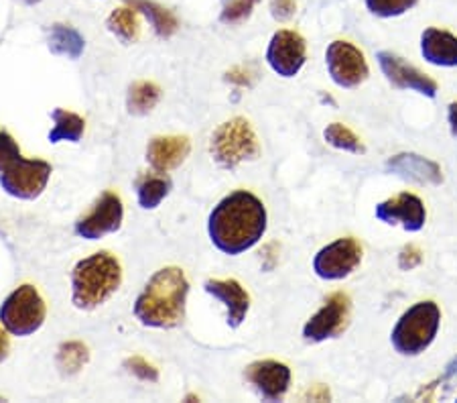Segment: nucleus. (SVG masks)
Returning a JSON list of instances; mask_svg holds the SVG:
<instances>
[{
  "mask_svg": "<svg viewBox=\"0 0 457 403\" xmlns=\"http://www.w3.org/2000/svg\"><path fill=\"white\" fill-rule=\"evenodd\" d=\"M205 291L226 306V316L230 328H238L246 320L250 310L248 291L236 280H210L205 281Z\"/></svg>",
  "mask_w": 457,
  "mask_h": 403,
  "instance_id": "17",
  "label": "nucleus"
},
{
  "mask_svg": "<svg viewBox=\"0 0 457 403\" xmlns=\"http://www.w3.org/2000/svg\"><path fill=\"white\" fill-rule=\"evenodd\" d=\"M376 62H378L382 73L390 84L399 90H411L421 94L425 98H435L439 92V84L433 78L427 76L415 65H411L399 57L393 51H378L376 54Z\"/></svg>",
  "mask_w": 457,
  "mask_h": 403,
  "instance_id": "11",
  "label": "nucleus"
},
{
  "mask_svg": "<svg viewBox=\"0 0 457 403\" xmlns=\"http://www.w3.org/2000/svg\"><path fill=\"white\" fill-rule=\"evenodd\" d=\"M307 46L297 31L283 29L272 35L267 49V62L270 70L281 78H295L305 65Z\"/></svg>",
  "mask_w": 457,
  "mask_h": 403,
  "instance_id": "12",
  "label": "nucleus"
},
{
  "mask_svg": "<svg viewBox=\"0 0 457 403\" xmlns=\"http://www.w3.org/2000/svg\"><path fill=\"white\" fill-rule=\"evenodd\" d=\"M362 263V247L356 239L344 237L329 243L315 255L313 271L323 281H340L352 275Z\"/></svg>",
  "mask_w": 457,
  "mask_h": 403,
  "instance_id": "8",
  "label": "nucleus"
},
{
  "mask_svg": "<svg viewBox=\"0 0 457 403\" xmlns=\"http://www.w3.org/2000/svg\"><path fill=\"white\" fill-rule=\"evenodd\" d=\"M159 98H161V90L157 84H153V82L132 84L129 90V100H127L129 113L138 114V116L151 113V110L157 106Z\"/></svg>",
  "mask_w": 457,
  "mask_h": 403,
  "instance_id": "24",
  "label": "nucleus"
},
{
  "mask_svg": "<svg viewBox=\"0 0 457 403\" xmlns=\"http://www.w3.org/2000/svg\"><path fill=\"white\" fill-rule=\"evenodd\" d=\"M376 218L385 224H399L407 232H419L427 222L425 204L419 196L403 192L395 197L380 202L374 210Z\"/></svg>",
  "mask_w": 457,
  "mask_h": 403,
  "instance_id": "14",
  "label": "nucleus"
},
{
  "mask_svg": "<svg viewBox=\"0 0 457 403\" xmlns=\"http://www.w3.org/2000/svg\"><path fill=\"white\" fill-rule=\"evenodd\" d=\"M326 65L334 84L345 88V90H352V88L364 84L368 73H370L362 51L353 46V43L342 39L331 41L328 46Z\"/></svg>",
  "mask_w": 457,
  "mask_h": 403,
  "instance_id": "9",
  "label": "nucleus"
},
{
  "mask_svg": "<svg viewBox=\"0 0 457 403\" xmlns=\"http://www.w3.org/2000/svg\"><path fill=\"white\" fill-rule=\"evenodd\" d=\"M49 47L57 55H68L71 60H78L84 51V39L76 29L65 27V25H55L51 29Z\"/></svg>",
  "mask_w": 457,
  "mask_h": 403,
  "instance_id": "23",
  "label": "nucleus"
},
{
  "mask_svg": "<svg viewBox=\"0 0 457 403\" xmlns=\"http://www.w3.org/2000/svg\"><path fill=\"white\" fill-rule=\"evenodd\" d=\"M129 4L137 13H143L146 19L151 21L154 31L161 37H171L177 31V19L171 11L163 9V6L157 3H151V0H129Z\"/></svg>",
  "mask_w": 457,
  "mask_h": 403,
  "instance_id": "22",
  "label": "nucleus"
},
{
  "mask_svg": "<svg viewBox=\"0 0 457 403\" xmlns=\"http://www.w3.org/2000/svg\"><path fill=\"white\" fill-rule=\"evenodd\" d=\"M423 263V253L421 248L415 247V245H407L403 247V251L399 253V267L403 271H411L419 267Z\"/></svg>",
  "mask_w": 457,
  "mask_h": 403,
  "instance_id": "30",
  "label": "nucleus"
},
{
  "mask_svg": "<svg viewBox=\"0 0 457 403\" xmlns=\"http://www.w3.org/2000/svg\"><path fill=\"white\" fill-rule=\"evenodd\" d=\"M267 208L248 189H236L218 202L208 220L213 247L224 255H242L253 248L267 232Z\"/></svg>",
  "mask_w": 457,
  "mask_h": 403,
  "instance_id": "1",
  "label": "nucleus"
},
{
  "mask_svg": "<svg viewBox=\"0 0 457 403\" xmlns=\"http://www.w3.org/2000/svg\"><path fill=\"white\" fill-rule=\"evenodd\" d=\"M352 314V302L348 293L336 291L326 299L320 310L307 320L303 326V336L309 342H323L340 336L348 328Z\"/></svg>",
  "mask_w": 457,
  "mask_h": 403,
  "instance_id": "10",
  "label": "nucleus"
},
{
  "mask_svg": "<svg viewBox=\"0 0 457 403\" xmlns=\"http://www.w3.org/2000/svg\"><path fill=\"white\" fill-rule=\"evenodd\" d=\"M47 307L33 285H21L0 306V322L12 336H29L46 322Z\"/></svg>",
  "mask_w": 457,
  "mask_h": 403,
  "instance_id": "7",
  "label": "nucleus"
},
{
  "mask_svg": "<svg viewBox=\"0 0 457 403\" xmlns=\"http://www.w3.org/2000/svg\"><path fill=\"white\" fill-rule=\"evenodd\" d=\"M127 366H130V371L141 379H145V381H157L159 379L157 369H153V366L141 357L130 358V361H127Z\"/></svg>",
  "mask_w": 457,
  "mask_h": 403,
  "instance_id": "32",
  "label": "nucleus"
},
{
  "mask_svg": "<svg viewBox=\"0 0 457 403\" xmlns=\"http://www.w3.org/2000/svg\"><path fill=\"white\" fill-rule=\"evenodd\" d=\"M51 165L41 159H25L14 139L0 130V186L19 200H35L47 188Z\"/></svg>",
  "mask_w": 457,
  "mask_h": 403,
  "instance_id": "4",
  "label": "nucleus"
},
{
  "mask_svg": "<svg viewBox=\"0 0 457 403\" xmlns=\"http://www.w3.org/2000/svg\"><path fill=\"white\" fill-rule=\"evenodd\" d=\"M447 122L452 135L457 139V102H452V105L447 106Z\"/></svg>",
  "mask_w": 457,
  "mask_h": 403,
  "instance_id": "33",
  "label": "nucleus"
},
{
  "mask_svg": "<svg viewBox=\"0 0 457 403\" xmlns=\"http://www.w3.org/2000/svg\"><path fill=\"white\" fill-rule=\"evenodd\" d=\"M323 137H326L328 145L336 147V149L340 151H348L353 153V155H360V153L366 151L364 143L360 141V137L342 122L328 124V129L323 130Z\"/></svg>",
  "mask_w": 457,
  "mask_h": 403,
  "instance_id": "26",
  "label": "nucleus"
},
{
  "mask_svg": "<svg viewBox=\"0 0 457 403\" xmlns=\"http://www.w3.org/2000/svg\"><path fill=\"white\" fill-rule=\"evenodd\" d=\"M421 55L435 68H457V35L429 27L421 33Z\"/></svg>",
  "mask_w": 457,
  "mask_h": 403,
  "instance_id": "19",
  "label": "nucleus"
},
{
  "mask_svg": "<svg viewBox=\"0 0 457 403\" xmlns=\"http://www.w3.org/2000/svg\"><path fill=\"white\" fill-rule=\"evenodd\" d=\"M189 149L187 137H154L146 147V161L157 173H167L186 161Z\"/></svg>",
  "mask_w": 457,
  "mask_h": 403,
  "instance_id": "18",
  "label": "nucleus"
},
{
  "mask_svg": "<svg viewBox=\"0 0 457 403\" xmlns=\"http://www.w3.org/2000/svg\"><path fill=\"white\" fill-rule=\"evenodd\" d=\"M245 377L250 385H254V390L262 395L264 399L277 401L289 391L291 385V369L285 363L272 361H256L248 365Z\"/></svg>",
  "mask_w": 457,
  "mask_h": 403,
  "instance_id": "15",
  "label": "nucleus"
},
{
  "mask_svg": "<svg viewBox=\"0 0 457 403\" xmlns=\"http://www.w3.org/2000/svg\"><path fill=\"white\" fill-rule=\"evenodd\" d=\"M189 281L179 267H163L146 281L135 302V316L151 328H175L186 318Z\"/></svg>",
  "mask_w": 457,
  "mask_h": 403,
  "instance_id": "2",
  "label": "nucleus"
},
{
  "mask_svg": "<svg viewBox=\"0 0 457 403\" xmlns=\"http://www.w3.org/2000/svg\"><path fill=\"white\" fill-rule=\"evenodd\" d=\"M258 3H261V0H230V3L224 6L222 14H220V21L226 25H238L253 14Z\"/></svg>",
  "mask_w": 457,
  "mask_h": 403,
  "instance_id": "29",
  "label": "nucleus"
},
{
  "mask_svg": "<svg viewBox=\"0 0 457 403\" xmlns=\"http://www.w3.org/2000/svg\"><path fill=\"white\" fill-rule=\"evenodd\" d=\"M212 157L226 170H234L245 161H254L261 155V143L253 124L246 119H232L220 124L210 143Z\"/></svg>",
  "mask_w": 457,
  "mask_h": 403,
  "instance_id": "6",
  "label": "nucleus"
},
{
  "mask_svg": "<svg viewBox=\"0 0 457 403\" xmlns=\"http://www.w3.org/2000/svg\"><path fill=\"white\" fill-rule=\"evenodd\" d=\"M27 4H35V3H39V0H25Z\"/></svg>",
  "mask_w": 457,
  "mask_h": 403,
  "instance_id": "36",
  "label": "nucleus"
},
{
  "mask_svg": "<svg viewBox=\"0 0 457 403\" xmlns=\"http://www.w3.org/2000/svg\"><path fill=\"white\" fill-rule=\"evenodd\" d=\"M124 218V208L120 196L106 192L94 204V208L76 222V232L87 240H100L106 234L120 229Z\"/></svg>",
  "mask_w": 457,
  "mask_h": 403,
  "instance_id": "13",
  "label": "nucleus"
},
{
  "mask_svg": "<svg viewBox=\"0 0 457 403\" xmlns=\"http://www.w3.org/2000/svg\"><path fill=\"white\" fill-rule=\"evenodd\" d=\"M108 29L118 39L124 43H132L138 37V19L137 11L132 6H122V9L112 11L108 17Z\"/></svg>",
  "mask_w": 457,
  "mask_h": 403,
  "instance_id": "25",
  "label": "nucleus"
},
{
  "mask_svg": "<svg viewBox=\"0 0 457 403\" xmlns=\"http://www.w3.org/2000/svg\"><path fill=\"white\" fill-rule=\"evenodd\" d=\"M122 269L114 255L94 253L71 271V302L79 310H94L120 288Z\"/></svg>",
  "mask_w": 457,
  "mask_h": 403,
  "instance_id": "3",
  "label": "nucleus"
},
{
  "mask_svg": "<svg viewBox=\"0 0 457 403\" xmlns=\"http://www.w3.org/2000/svg\"><path fill=\"white\" fill-rule=\"evenodd\" d=\"M169 189H171V180L165 178V175H145V178H141L137 183L138 204H141V208L145 210H154L165 200Z\"/></svg>",
  "mask_w": 457,
  "mask_h": 403,
  "instance_id": "21",
  "label": "nucleus"
},
{
  "mask_svg": "<svg viewBox=\"0 0 457 403\" xmlns=\"http://www.w3.org/2000/svg\"><path fill=\"white\" fill-rule=\"evenodd\" d=\"M297 11V0H270V14L275 21H289Z\"/></svg>",
  "mask_w": 457,
  "mask_h": 403,
  "instance_id": "31",
  "label": "nucleus"
},
{
  "mask_svg": "<svg viewBox=\"0 0 457 403\" xmlns=\"http://www.w3.org/2000/svg\"><path fill=\"white\" fill-rule=\"evenodd\" d=\"M87 361V348L82 342H68L59 348L57 365L65 373H78Z\"/></svg>",
  "mask_w": 457,
  "mask_h": 403,
  "instance_id": "28",
  "label": "nucleus"
},
{
  "mask_svg": "<svg viewBox=\"0 0 457 403\" xmlns=\"http://www.w3.org/2000/svg\"><path fill=\"white\" fill-rule=\"evenodd\" d=\"M441 326V310L431 299L412 304L390 332V342L403 357H417L425 353L437 339Z\"/></svg>",
  "mask_w": 457,
  "mask_h": 403,
  "instance_id": "5",
  "label": "nucleus"
},
{
  "mask_svg": "<svg viewBox=\"0 0 457 403\" xmlns=\"http://www.w3.org/2000/svg\"><path fill=\"white\" fill-rule=\"evenodd\" d=\"M445 377H449V379L457 377V357L453 358L452 363H449V365L445 366Z\"/></svg>",
  "mask_w": 457,
  "mask_h": 403,
  "instance_id": "35",
  "label": "nucleus"
},
{
  "mask_svg": "<svg viewBox=\"0 0 457 403\" xmlns=\"http://www.w3.org/2000/svg\"><path fill=\"white\" fill-rule=\"evenodd\" d=\"M11 353V340L3 328H0V363L6 361V357Z\"/></svg>",
  "mask_w": 457,
  "mask_h": 403,
  "instance_id": "34",
  "label": "nucleus"
},
{
  "mask_svg": "<svg viewBox=\"0 0 457 403\" xmlns=\"http://www.w3.org/2000/svg\"><path fill=\"white\" fill-rule=\"evenodd\" d=\"M366 9L378 19H395L409 13L419 4V0H364Z\"/></svg>",
  "mask_w": 457,
  "mask_h": 403,
  "instance_id": "27",
  "label": "nucleus"
},
{
  "mask_svg": "<svg viewBox=\"0 0 457 403\" xmlns=\"http://www.w3.org/2000/svg\"><path fill=\"white\" fill-rule=\"evenodd\" d=\"M386 167L399 178L421 183V186H439L444 181L439 164L417 153H399L386 161Z\"/></svg>",
  "mask_w": 457,
  "mask_h": 403,
  "instance_id": "16",
  "label": "nucleus"
},
{
  "mask_svg": "<svg viewBox=\"0 0 457 403\" xmlns=\"http://www.w3.org/2000/svg\"><path fill=\"white\" fill-rule=\"evenodd\" d=\"M54 130L49 133V141L51 143H62V141H70V143H78L84 135L86 122L79 114L70 113V110L63 108H55L54 110Z\"/></svg>",
  "mask_w": 457,
  "mask_h": 403,
  "instance_id": "20",
  "label": "nucleus"
}]
</instances>
